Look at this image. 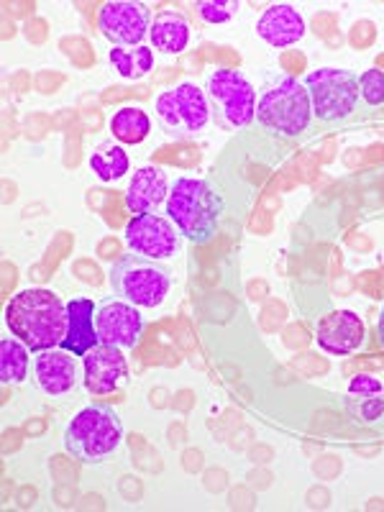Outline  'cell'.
Listing matches in <instances>:
<instances>
[{
	"label": "cell",
	"mask_w": 384,
	"mask_h": 512,
	"mask_svg": "<svg viewBox=\"0 0 384 512\" xmlns=\"http://www.w3.org/2000/svg\"><path fill=\"white\" fill-rule=\"evenodd\" d=\"M6 326L34 354L62 346L67 333V303L52 290H21L8 300Z\"/></svg>",
	"instance_id": "6da1fadb"
},
{
	"label": "cell",
	"mask_w": 384,
	"mask_h": 512,
	"mask_svg": "<svg viewBox=\"0 0 384 512\" xmlns=\"http://www.w3.org/2000/svg\"><path fill=\"white\" fill-rule=\"evenodd\" d=\"M310 121H313V103L303 80L287 72H272L264 77L262 88L256 90V123L264 131L295 139L308 131Z\"/></svg>",
	"instance_id": "7a4b0ae2"
},
{
	"label": "cell",
	"mask_w": 384,
	"mask_h": 512,
	"mask_svg": "<svg viewBox=\"0 0 384 512\" xmlns=\"http://www.w3.org/2000/svg\"><path fill=\"white\" fill-rule=\"evenodd\" d=\"M223 195L200 177H177L169 185V198L164 216L180 228V233L192 244L213 239L223 218Z\"/></svg>",
	"instance_id": "3957f363"
},
{
	"label": "cell",
	"mask_w": 384,
	"mask_h": 512,
	"mask_svg": "<svg viewBox=\"0 0 384 512\" xmlns=\"http://www.w3.org/2000/svg\"><path fill=\"white\" fill-rule=\"evenodd\" d=\"M123 441V420L103 402L82 408L64 428V448L82 464H100L111 459Z\"/></svg>",
	"instance_id": "277c9868"
},
{
	"label": "cell",
	"mask_w": 384,
	"mask_h": 512,
	"mask_svg": "<svg viewBox=\"0 0 384 512\" xmlns=\"http://www.w3.org/2000/svg\"><path fill=\"white\" fill-rule=\"evenodd\" d=\"M111 287L126 303L141 310H154L172 290V272L162 262L126 254L111 267Z\"/></svg>",
	"instance_id": "5b68a950"
},
{
	"label": "cell",
	"mask_w": 384,
	"mask_h": 512,
	"mask_svg": "<svg viewBox=\"0 0 384 512\" xmlns=\"http://www.w3.org/2000/svg\"><path fill=\"white\" fill-rule=\"evenodd\" d=\"M205 95L210 103V116L226 131H241L256 121V88L239 70L208 72L205 77Z\"/></svg>",
	"instance_id": "8992f818"
},
{
	"label": "cell",
	"mask_w": 384,
	"mask_h": 512,
	"mask_svg": "<svg viewBox=\"0 0 384 512\" xmlns=\"http://www.w3.org/2000/svg\"><path fill=\"white\" fill-rule=\"evenodd\" d=\"M313 103V118L320 123H341L359 105V75L338 67H320L303 80Z\"/></svg>",
	"instance_id": "52a82bcc"
},
{
	"label": "cell",
	"mask_w": 384,
	"mask_h": 512,
	"mask_svg": "<svg viewBox=\"0 0 384 512\" xmlns=\"http://www.w3.org/2000/svg\"><path fill=\"white\" fill-rule=\"evenodd\" d=\"M182 236L180 228L169 221L167 216L159 213H144V216H134L126 223L123 231V241H126L128 251L152 262H167L175 259L182 251Z\"/></svg>",
	"instance_id": "ba28073f"
},
{
	"label": "cell",
	"mask_w": 384,
	"mask_h": 512,
	"mask_svg": "<svg viewBox=\"0 0 384 512\" xmlns=\"http://www.w3.org/2000/svg\"><path fill=\"white\" fill-rule=\"evenodd\" d=\"M152 11L146 3L134 0H111L98 11V29L113 47H139L144 36H149Z\"/></svg>",
	"instance_id": "9c48e42d"
},
{
	"label": "cell",
	"mask_w": 384,
	"mask_h": 512,
	"mask_svg": "<svg viewBox=\"0 0 384 512\" xmlns=\"http://www.w3.org/2000/svg\"><path fill=\"white\" fill-rule=\"evenodd\" d=\"M95 328H98L100 344L118 346L128 351L139 344L144 333V315L141 308L126 303V300H103L95 310Z\"/></svg>",
	"instance_id": "30bf717a"
},
{
	"label": "cell",
	"mask_w": 384,
	"mask_h": 512,
	"mask_svg": "<svg viewBox=\"0 0 384 512\" xmlns=\"http://www.w3.org/2000/svg\"><path fill=\"white\" fill-rule=\"evenodd\" d=\"M82 359V382L93 395H111L128 379V361L123 349L108 344H98Z\"/></svg>",
	"instance_id": "8fae6325"
},
{
	"label": "cell",
	"mask_w": 384,
	"mask_h": 512,
	"mask_svg": "<svg viewBox=\"0 0 384 512\" xmlns=\"http://www.w3.org/2000/svg\"><path fill=\"white\" fill-rule=\"evenodd\" d=\"M31 374H34L36 387L44 395L62 397L77 387V356L62 346L36 351Z\"/></svg>",
	"instance_id": "7c38bea8"
},
{
	"label": "cell",
	"mask_w": 384,
	"mask_h": 512,
	"mask_svg": "<svg viewBox=\"0 0 384 512\" xmlns=\"http://www.w3.org/2000/svg\"><path fill=\"white\" fill-rule=\"evenodd\" d=\"M364 338H367V328L359 315L351 310H333L326 318H320L315 341L326 354L351 356L361 349Z\"/></svg>",
	"instance_id": "4fadbf2b"
},
{
	"label": "cell",
	"mask_w": 384,
	"mask_h": 512,
	"mask_svg": "<svg viewBox=\"0 0 384 512\" xmlns=\"http://www.w3.org/2000/svg\"><path fill=\"white\" fill-rule=\"evenodd\" d=\"M169 185L167 172L159 167H139L128 180L123 200L126 208L134 216H144V213H159L167 205L169 198Z\"/></svg>",
	"instance_id": "5bb4252c"
},
{
	"label": "cell",
	"mask_w": 384,
	"mask_h": 512,
	"mask_svg": "<svg viewBox=\"0 0 384 512\" xmlns=\"http://www.w3.org/2000/svg\"><path fill=\"white\" fill-rule=\"evenodd\" d=\"M308 24H305L303 13L292 8L290 3H274L256 21V34L267 41L269 47L287 49L303 39Z\"/></svg>",
	"instance_id": "9a60e30c"
},
{
	"label": "cell",
	"mask_w": 384,
	"mask_h": 512,
	"mask_svg": "<svg viewBox=\"0 0 384 512\" xmlns=\"http://www.w3.org/2000/svg\"><path fill=\"white\" fill-rule=\"evenodd\" d=\"M95 310H98V305L90 297H75L67 303V333H64L62 349L72 351L75 356H85L100 344L98 328H95Z\"/></svg>",
	"instance_id": "2e32d148"
},
{
	"label": "cell",
	"mask_w": 384,
	"mask_h": 512,
	"mask_svg": "<svg viewBox=\"0 0 384 512\" xmlns=\"http://www.w3.org/2000/svg\"><path fill=\"white\" fill-rule=\"evenodd\" d=\"M152 49L162 54H182L190 44V24L180 11H159L149 26Z\"/></svg>",
	"instance_id": "e0dca14e"
},
{
	"label": "cell",
	"mask_w": 384,
	"mask_h": 512,
	"mask_svg": "<svg viewBox=\"0 0 384 512\" xmlns=\"http://www.w3.org/2000/svg\"><path fill=\"white\" fill-rule=\"evenodd\" d=\"M172 90H175L177 111H180L185 136H195L200 131H205V126L210 123V103L205 90H200L195 82H180Z\"/></svg>",
	"instance_id": "ac0fdd59"
},
{
	"label": "cell",
	"mask_w": 384,
	"mask_h": 512,
	"mask_svg": "<svg viewBox=\"0 0 384 512\" xmlns=\"http://www.w3.org/2000/svg\"><path fill=\"white\" fill-rule=\"evenodd\" d=\"M90 169L100 182H121L131 169L126 149L118 141H103L90 154Z\"/></svg>",
	"instance_id": "d6986e66"
},
{
	"label": "cell",
	"mask_w": 384,
	"mask_h": 512,
	"mask_svg": "<svg viewBox=\"0 0 384 512\" xmlns=\"http://www.w3.org/2000/svg\"><path fill=\"white\" fill-rule=\"evenodd\" d=\"M31 349L21 338H3L0 341V379L6 384L24 382L31 372Z\"/></svg>",
	"instance_id": "ffe728a7"
},
{
	"label": "cell",
	"mask_w": 384,
	"mask_h": 512,
	"mask_svg": "<svg viewBox=\"0 0 384 512\" xmlns=\"http://www.w3.org/2000/svg\"><path fill=\"white\" fill-rule=\"evenodd\" d=\"M111 67L126 80H141L154 70V49L139 44V47H113L111 54Z\"/></svg>",
	"instance_id": "44dd1931"
},
{
	"label": "cell",
	"mask_w": 384,
	"mask_h": 512,
	"mask_svg": "<svg viewBox=\"0 0 384 512\" xmlns=\"http://www.w3.org/2000/svg\"><path fill=\"white\" fill-rule=\"evenodd\" d=\"M111 134L118 144L136 146L152 134V118L141 108H121L111 118Z\"/></svg>",
	"instance_id": "7402d4cb"
},
{
	"label": "cell",
	"mask_w": 384,
	"mask_h": 512,
	"mask_svg": "<svg viewBox=\"0 0 384 512\" xmlns=\"http://www.w3.org/2000/svg\"><path fill=\"white\" fill-rule=\"evenodd\" d=\"M154 108H157L159 126H162L164 131H167V134L185 136V128H182V121H180V111H177L175 90L169 88V90H164V93H159V98H157V103H154Z\"/></svg>",
	"instance_id": "603a6c76"
},
{
	"label": "cell",
	"mask_w": 384,
	"mask_h": 512,
	"mask_svg": "<svg viewBox=\"0 0 384 512\" xmlns=\"http://www.w3.org/2000/svg\"><path fill=\"white\" fill-rule=\"evenodd\" d=\"M239 8H241L239 0H200L198 3L200 18L210 26L228 24V21L239 13Z\"/></svg>",
	"instance_id": "cb8c5ba5"
},
{
	"label": "cell",
	"mask_w": 384,
	"mask_h": 512,
	"mask_svg": "<svg viewBox=\"0 0 384 512\" xmlns=\"http://www.w3.org/2000/svg\"><path fill=\"white\" fill-rule=\"evenodd\" d=\"M359 98L369 105V108H379L384 105V72L379 67H372L364 75H359Z\"/></svg>",
	"instance_id": "d4e9b609"
},
{
	"label": "cell",
	"mask_w": 384,
	"mask_h": 512,
	"mask_svg": "<svg viewBox=\"0 0 384 512\" xmlns=\"http://www.w3.org/2000/svg\"><path fill=\"white\" fill-rule=\"evenodd\" d=\"M384 392V384L379 382L377 377L372 374H356L351 377L349 382V395L354 397H372V395H382Z\"/></svg>",
	"instance_id": "484cf974"
},
{
	"label": "cell",
	"mask_w": 384,
	"mask_h": 512,
	"mask_svg": "<svg viewBox=\"0 0 384 512\" xmlns=\"http://www.w3.org/2000/svg\"><path fill=\"white\" fill-rule=\"evenodd\" d=\"M354 413L359 415L361 420H367V423H374V420H379L384 415V397L382 395L364 397L359 408H354Z\"/></svg>",
	"instance_id": "4316f807"
},
{
	"label": "cell",
	"mask_w": 384,
	"mask_h": 512,
	"mask_svg": "<svg viewBox=\"0 0 384 512\" xmlns=\"http://www.w3.org/2000/svg\"><path fill=\"white\" fill-rule=\"evenodd\" d=\"M377 336H379V344L384 346V305H382V313H379V320H377Z\"/></svg>",
	"instance_id": "83f0119b"
}]
</instances>
